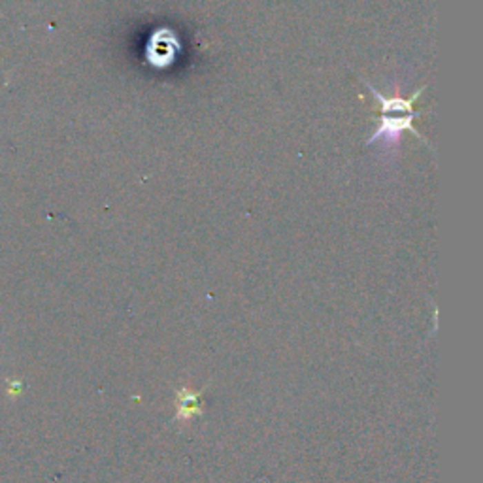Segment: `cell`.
Returning a JSON list of instances; mask_svg holds the SVG:
<instances>
[{"label": "cell", "mask_w": 483, "mask_h": 483, "mask_svg": "<svg viewBox=\"0 0 483 483\" xmlns=\"http://www.w3.org/2000/svg\"><path fill=\"white\" fill-rule=\"evenodd\" d=\"M179 53H181V40L168 27L157 29L146 43V61L157 70H164L172 66Z\"/></svg>", "instance_id": "7a4b0ae2"}, {"label": "cell", "mask_w": 483, "mask_h": 483, "mask_svg": "<svg viewBox=\"0 0 483 483\" xmlns=\"http://www.w3.org/2000/svg\"><path fill=\"white\" fill-rule=\"evenodd\" d=\"M368 89L372 92V97L379 104V127L366 140L368 146L376 142H382L385 146H397L400 136L406 130H410L417 140L426 144L425 138L413 128V119L420 115V112H413V104H415V100L420 99V95L425 89L415 91L408 99L406 97H384L382 92H377V89H374L372 86H368Z\"/></svg>", "instance_id": "6da1fadb"}, {"label": "cell", "mask_w": 483, "mask_h": 483, "mask_svg": "<svg viewBox=\"0 0 483 483\" xmlns=\"http://www.w3.org/2000/svg\"><path fill=\"white\" fill-rule=\"evenodd\" d=\"M200 393H193L184 389L178 393V420H191L200 413Z\"/></svg>", "instance_id": "3957f363"}]
</instances>
